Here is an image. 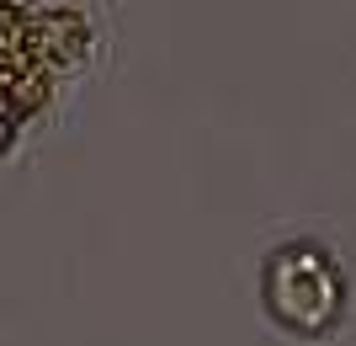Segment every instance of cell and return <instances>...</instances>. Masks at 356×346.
Masks as SVG:
<instances>
[{
    "label": "cell",
    "mask_w": 356,
    "mask_h": 346,
    "mask_svg": "<svg viewBox=\"0 0 356 346\" xmlns=\"http://www.w3.org/2000/svg\"><path fill=\"white\" fill-rule=\"evenodd\" d=\"M255 299L271 331H282L287 341L319 346L351 325L356 309V277L346 251L330 235L298 229L266 245V256L255 267Z\"/></svg>",
    "instance_id": "1"
}]
</instances>
